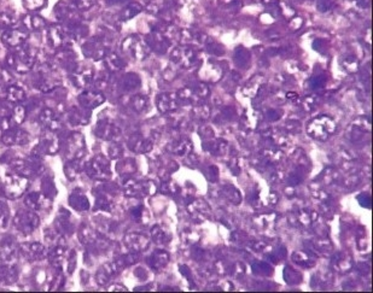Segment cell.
Masks as SVG:
<instances>
[{
	"label": "cell",
	"instance_id": "cell-51",
	"mask_svg": "<svg viewBox=\"0 0 373 293\" xmlns=\"http://www.w3.org/2000/svg\"><path fill=\"white\" fill-rule=\"evenodd\" d=\"M325 82H326V80H325L324 76H317V78H314L313 80H312V86H313V88L323 87V86L325 85Z\"/></svg>",
	"mask_w": 373,
	"mask_h": 293
},
{
	"label": "cell",
	"instance_id": "cell-15",
	"mask_svg": "<svg viewBox=\"0 0 373 293\" xmlns=\"http://www.w3.org/2000/svg\"><path fill=\"white\" fill-rule=\"evenodd\" d=\"M20 256V246L12 237H5L0 241V261L3 263L15 264Z\"/></svg>",
	"mask_w": 373,
	"mask_h": 293
},
{
	"label": "cell",
	"instance_id": "cell-50",
	"mask_svg": "<svg viewBox=\"0 0 373 293\" xmlns=\"http://www.w3.org/2000/svg\"><path fill=\"white\" fill-rule=\"evenodd\" d=\"M63 283H64V276H63L62 273H59L55 278V280H53L52 283H51V291H57V289L62 288Z\"/></svg>",
	"mask_w": 373,
	"mask_h": 293
},
{
	"label": "cell",
	"instance_id": "cell-42",
	"mask_svg": "<svg viewBox=\"0 0 373 293\" xmlns=\"http://www.w3.org/2000/svg\"><path fill=\"white\" fill-rule=\"evenodd\" d=\"M140 85V80L138 78V75L135 74H128L124 76L123 79V87H126V90H134V88H138V86Z\"/></svg>",
	"mask_w": 373,
	"mask_h": 293
},
{
	"label": "cell",
	"instance_id": "cell-39",
	"mask_svg": "<svg viewBox=\"0 0 373 293\" xmlns=\"http://www.w3.org/2000/svg\"><path fill=\"white\" fill-rule=\"evenodd\" d=\"M64 174L68 180H75L80 174L79 161H66L64 164Z\"/></svg>",
	"mask_w": 373,
	"mask_h": 293
},
{
	"label": "cell",
	"instance_id": "cell-12",
	"mask_svg": "<svg viewBox=\"0 0 373 293\" xmlns=\"http://www.w3.org/2000/svg\"><path fill=\"white\" fill-rule=\"evenodd\" d=\"M24 204L28 209L33 210V211L40 212L46 211L52 208V198L46 196L44 192H34L28 193L24 198Z\"/></svg>",
	"mask_w": 373,
	"mask_h": 293
},
{
	"label": "cell",
	"instance_id": "cell-5",
	"mask_svg": "<svg viewBox=\"0 0 373 293\" xmlns=\"http://www.w3.org/2000/svg\"><path fill=\"white\" fill-rule=\"evenodd\" d=\"M34 85L44 93H49L59 87L60 79L57 78L56 70L50 66V64H43L37 70V78L34 80Z\"/></svg>",
	"mask_w": 373,
	"mask_h": 293
},
{
	"label": "cell",
	"instance_id": "cell-45",
	"mask_svg": "<svg viewBox=\"0 0 373 293\" xmlns=\"http://www.w3.org/2000/svg\"><path fill=\"white\" fill-rule=\"evenodd\" d=\"M16 21L11 15L6 14V12H0V28L2 29H10L12 25H15Z\"/></svg>",
	"mask_w": 373,
	"mask_h": 293
},
{
	"label": "cell",
	"instance_id": "cell-25",
	"mask_svg": "<svg viewBox=\"0 0 373 293\" xmlns=\"http://www.w3.org/2000/svg\"><path fill=\"white\" fill-rule=\"evenodd\" d=\"M68 203L70 208H73L76 211H87L90 209V200H88L87 196L82 192L81 190L76 189L69 194Z\"/></svg>",
	"mask_w": 373,
	"mask_h": 293
},
{
	"label": "cell",
	"instance_id": "cell-41",
	"mask_svg": "<svg viewBox=\"0 0 373 293\" xmlns=\"http://www.w3.org/2000/svg\"><path fill=\"white\" fill-rule=\"evenodd\" d=\"M76 261H78V254H76L75 250H70L68 254H66V259H65V268H66V273L69 275H72L74 273V270L76 269Z\"/></svg>",
	"mask_w": 373,
	"mask_h": 293
},
{
	"label": "cell",
	"instance_id": "cell-9",
	"mask_svg": "<svg viewBox=\"0 0 373 293\" xmlns=\"http://www.w3.org/2000/svg\"><path fill=\"white\" fill-rule=\"evenodd\" d=\"M70 40H72V38L69 36L68 31L63 24L51 25L47 29V44L51 49H66V47H69Z\"/></svg>",
	"mask_w": 373,
	"mask_h": 293
},
{
	"label": "cell",
	"instance_id": "cell-53",
	"mask_svg": "<svg viewBox=\"0 0 373 293\" xmlns=\"http://www.w3.org/2000/svg\"><path fill=\"white\" fill-rule=\"evenodd\" d=\"M107 2L108 5L110 6H114V5H120V4H123V3H126L127 0H105Z\"/></svg>",
	"mask_w": 373,
	"mask_h": 293
},
{
	"label": "cell",
	"instance_id": "cell-48",
	"mask_svg": "<svg viewBox=\"0 0 373 293\" xmlns=\"http://www.w3.org/2000/svg\"><path fill=\"white\" fill-rule=\"evenodd\" d=\"M130 104H132L133 109H134L135 111H142L145 107L146 100H145V98L143 97V95H135V97H133V99H132V101H130Z\"/></svg>",
	"mask_w": 373,
	"mask_h": 293
},
{
	"label": "cell",
	"instance_id": "cell-19",
	"mask_svg": "<svg viewBox=\"0 0 373 293\" xmlns=\"http://www.w3.org/2000/svg\"><path fill=\"white\" fill-rule=\"evenodd\" d=\"M78 101L80 106L92 111L104 103L105 97L98 91H85L79 95Z\"/></svg>",
	"mask_w": 373,
	"mask_h": 293
},
{
	"label": "cell",
	"instance_id": "cell-22",
	"mask_svg": "<svg viewBox=\"0 0 373 293\" xmlns=\"http://www.w3.org/2000/svg\"><path fill=\"white\" fill-rule=\"evenodd\" d=\"M56 59L57 62H58V64L62 66L63 69L68 70L69 72L74 71L79 65L78 58H76V53L72 49H69V47L58 50V53L56 55Z\"/></svg>",
	"mask_w": 373,
	"mask_h": 293
},
{
	"label": "cell",
	"instance_id": "cell-33",
	"mask_svg": "<svg viewBox=\"0 0 373 293\" xmlns=\"http://www.w3.org/2000/svg\"><path fill=\"white\" fill-rule=\"evenodd\" d=\"M69 216L70 215L68 212H64V214H60L58 216V218L56 219L57 225L56 229L62 234L72 235L73 232H74V225L69 221Z\"/></svg>",
	"mask_w": 373,
	"mask_h": 293
},
{
	"label": "cell",
	"instance_id": "cell-52",
	"mask_svg": "<svg viewBox=\"0 0 373 293\" xmlns=\"http://www.w3.org/2000/svg\"><path fill=\"white\" fill-rule=\"evenodd\" d=\"M356 4H358L359 8L367 9L371 5V0H356Z\"/></svg>",
	"mask_w": 373,
	"mask_h": 293
},
{
	"label": "cell",
	"instance_id": "cell-38",
	"mask_svg": "<svg viewBox=\"0 0 373 293\" xmlns=\"http://www.w3.org/2000/svg\"><path fill=\"white\" fill-rule=\"evenodd\" d=\"M234 60H235V64L241 68L247 69V66L250 63V55L244 47H238L237 51H235V55H234Z\"/></svg>",
	"mask_w": 373,
	"mask_h": 293
},
{
	"label": "cell",
	"instance_id": "cell-32",
	"mask_svg": "<svg viewBox=\"0 0 373 293\" xmlns=\"http://www.w3.org/2000/svg\"><path fill=\"white\" fill-rule=\"evenodd\" d=\"M6 99L10 103H20L25 99V92L20 86L15 85H9L5 92Z\"/></svg>",
	"mask_w": 373,
	"mask_h": 293
},
{
	"label": "cell",
	"instance_id": "cell-18",
	"mask_svg": "<svg viewBox=\"0 0 373 293\" xmlns=\"http://www.w3.org/2000/svg\"><path fill=\"white\" fill-rule=\"evenodd\" d=\"M122 49L124 52L129 53L134 57L135 59H144V57L148 55V47L144 45L142 39L138 36H129L123 41Z\"/></svg>",
	"mask_w": 373,
	"mask_h": 293
},
{
	"label": "cell",
	"instance_id": "cell-47",
	"mask_svg": "<svg viewBox=\"0 0 373 293\" xmlns=\"http://www.w3.org/2000/svg\"><path fill=\"white\" fill-rule=\"evenodd\" d=\"M336 0H317V9L320 12H326L333 8Z\"/></svg>",
	"mask_w": 373,
	"mask_h": 293
},
{
	"label": "cell",
	"instance_id": "cell-10",
	"mask_svg": "<svg viewBox=\"0 0 373 293\" xmlns=\"http://www.w3.org/2000/svg\"><path fill=\"white\" fill-rule=\"evenodd\" d=\"M334 128H336V126H334L332 120L326 116H321L318 117V119H314L309 123L308 132L314 138L326 139L328 135L332 134Z\"/></svg>",
	"mask_w": 373,
	"mask_h": 293
},
{
	"label": "cell",
	"instance_id": "cell-8",
	"mask_svg": "<svg viewBox=\"0 0 373 293\" xmlns=\"http://www.w3.org/2000/svg\"><path fill=\"white\" fill-rule=\"evenodd\" d=\"M86 155V141L84 135L74 132L69 135L65 145L66 161H80Z\"/></svg>",
	"mask_w": 373,
	"mask_h": 293
},
{
	"label": "cell",
	"instance_id": "cell-17",
	"mask_svg": "<svg viewBox=\"0 0 373 293\" xmlns=\"http://www.w3.org/2000/svg\"><path fill=\"white\" fill-rule=\"evenodd\" d=\"M29 133L23 129L14 128L3 133L0 141L5 146H24L29 142Z\"/></svg>",
	"mask_w": 373,
	"mask_h": 293
},
{
	"label": "cell",
	"instance_id": "cell-14",
	"mask_svg": "<svg viewBox=\"0 0 373 293\" xmlns=\"http://www.w3.org/2000/svg\"><path fill=\"white\" fill-rule=\"evenodd\" d=\"M20 253L29 262H39L47 257V247L38 241L24 243L20 246Z\"/></svg>",
	"mask_w": 373,
	"mask_h": 293
},
{
	"label": "cell",
	"instance_id": "cell-40",
	"mask_svg": "<svg viewBox=\"0 0 373 293\" xmlns=\"http://www.w3.org/2000/svg\"><path fill=\"white\" fill-rule=\"evenodd\" d=\"M9 222H10V211H9L8 205L4 203H0V231H4L8 228Z\"/></svg>",
	"mask_w": 373,
	"mask_h": 293
},
{
	"label": "cell",
	"instance_id": "cell-36",
	"mask_svg": "<svg viewBox=\"0 0 373 293\" xmlns=\"http://www.w3.org/2000/svg\"><path fill=\"white\" fill-rule=\"evenodd\" d=\"M9 116L11 117V120L14 121L16 126L18 127L24 122L25 117H27V110H25L23 105H15L14 107L9 110Z\"/></svg>",
	"mask_w": 373,
	"mask_h": 293
},
{
	"label": "cell",
	"instance_id": "cell-20",
	"mask_svg": "<svg viewBox=\"0 0 373 293\" xmlns=\"http://www.w3.org/2000/svg\"><path fill=\"white\" fill-rule=\"evenodd\" d=\"M95 134L101 139L115 140L120 136L121 130L111 121L108 119H100L97 122V127H95Z\"/></svg>",
	"mask_w": 373,
	"mask_h": 293
},
{
	"label": "cell",
	"instance_id": "cell-3",
	"mask_svg": "<svg viewBox=\"0 0 373 293\" xmlns=\"http://www.w3.org/2000/svg\"><path fill=\"white\" fill-rule=\"evenodd\" d=\"M12 225L18 233L30 235L40 226V217L33 210H18L12 218Z\"/></svg>",
	"mask_w": 373,
	"mask_h": 293
},
{
	"label": "cell",
	"instance_id": "cell-21",
	"mask_svg": "<svg viewBox=\"0 0 373 293\" xmlns=\"http://www.w3.org/2000/svg\"><path fill=\"white\" fill-rule=\"evenodd\" d=\"M72 74V81L78 88H85L88 85L93 82V70L90 66H80L78 65L74 71L70 72Z\"/></svg>",
	"mask_w": 373,
	"mask_h": 293
},
{
	"label": "cell",
	"instance_id": "cell-7",
	"mask_svg": "<svg viewBox=\"0 0 373 293\" xmlns=\"http://www.w3.org/2000/svg\"><path fill=\"white\" fill-rule=\"evenodd\" d=\"M85 171L92 179L105 180L110 177V164L103 155H97L85 164Z\"/></svg>",
	"mask_w": 373,
	"mask_h": 293
},
{
	"label": "cell",
	"instance_id": "cell-4",
	"mask_svg": "<svg viewBox=\"0 0 373 293\" xmlns=\"http://www.w3.org/2000/svg\"><path fill=\"white\" fill-rule=\"evenodd\" d=\"M9 165L15 173L23 175V176H33L43 173L44 167L41 164V158L30 155L29 158H14L9 162Z\"/></svg>",
	"mask_w": 373,
	"mask_h": 293
},
{
	"label": "cell",
	"instance_id": "cell-27",
	"mask_svg": "<svg viewBox=\"0 0 373 293\" xmlns=\"http://www.w3.org/2000/svg\"><path fill=\"white\" fill-rule=\"evenodd\" d=\"M18 280V270L15 264L3 263L0 266V282L3 285L10 286L17 282Z\"/></svg>",
	"mask_w": 373,
	"mask_h": 293
},
{
	"label": "cell",
	"instance_id": "cell-49",
	"mask_svg": "<svg viewBox=\"0 0 373 293\" xmlns=\"http://www.w3.org/2000/svg\"><path fill=\"white\" fill-rule=\"evenodd\" d=\"M14 80V76L10 72V70L4 66H0V84H10Z\"/></svg>",
	"mask_w": 373,
	"mask_h": 293
},
{
	"label": "cell",
	"instance_id": "cell-16",
	"mask_svg": "<svg viewBox=\"0 0 373 293\" xmlns=\"http://www.w3.org/2000/svg\"><path fill=\"white\" fill-rule=\"evenodd\" d=\"M28 38V31L24 29H17V28H10L4 30L2 34V41L9 49H17L24 45L25 40Z\"/></svg>",
	"mask_w": 373,
	"mask_h": 293
},
{
	"label": "cell",
	"instance_id": "cell-28",
	"mask_svg": "<svg viewBox=\"0 0 373 293\" xmlns=\"http://www.w3.org/2000/svg\"><path fill=\"white\" fill-rule=\"evenodd\" d=\"M78 238L79 240L81 241V244L88 245V246H90V245H94L98 243L99 235H98L97 232H95L93 228H91L90 226L82 224L79 228Z\"/></svg>",
	"mask_w": 373,
	"mask_h": 293
},
{
	"label": "cell",
	"instance_id": "cell-34",
	"mask_svg": "<svg viewBox=\"0 0 373 293\" xmlns=\"http://www.w3.org/2000/svg\"><path fill=\"white\" fill-rule=\"evenodd\" d=\"M177 95L175 94H162L158 98V107L163 111H173L177 109Z\"/></svg>",
	"mask_w": 373,
	"mask_h": 293
},
{
	"label": "cell",
	"instance_id": "cell-2",
	"mask_svg": "<svg viewBox=\"0 0 373 293\" xmlns=\"http://www.w3.org/2000/svg\"><path fill=\"white\" fill-rule=\"evenodd\" d=\"M0 189L8 199H18L28 189V177L17 173H8L0 184Z\"/></svg>",
	"mask_w": 373,
	"mask_h": 293
},
{
	"label": "cell",
	"instance_id": "cell-54",
	"mask_svg": "<svg viewBox=\"0 0 373 293\" xmlns=\"http://www.w3.org/2000/svg\"><path fill=\"white\" fill-rule=\"evenodd\" d=\"M109 291H126V288L122 287V286H111Z\"/></svg>",
	"mask_w": 373,
	"mask_h": 293
},
{
	"label": "cell",
	"instance_id": "cell-26",
	"mask_svg": "<svg viewBox=\"0 0 373 293\" xmlns=\"http://www.w3.org/2000/svg\"><path fill=\"white\" fill-rule=\"evenodd\" d=\"M22 24L25 28V30L30 31H40L45 29L47 27V22L44 17H41L39 15L34 14H28L22 18Z\"/></svg>",
	"mask_w": 373,
	"mask_h": 293
},
{
	"label": "cell",
	"instance_id": "cell-23",
	"mask_svg": "<svg viewBox=\"0 0 373 293\" xmlns=\"http://www.w3.org/2000/svg\"><path fill=\"white\" fill-rule=\"evenodd\" d=\"M39 121L47 130H52V132H57L62 126L58 115L56 114V111L51 107H45V109L41 110L39 115Z\"/></svg>",
	"mask_w": 373,
	"mask_h": 293
},
{
	"label": "cell",
	"instance_id": "cell-6",
	"mask_svg": "<svg viewBox=\"0 0 373 293\" xmlns=\"http://www.w3.org/2000/svg\"><path fill=\"white\" fill-rule=\"evenodd\" d=\"M60 148L59 138L56 135V132L47 130V132L41 136L38 145L33 149L31 155L37 157H43V156H55L58 154Z\"/></svg>",
	"mask_w": 373,
	"mask_h": 293
},
{
	"label": "cell",
	"instance_id": "cell-37",
	"mask_svg": "<svg viewBox=\"0 0 373 293\" xmlns=\"http://www.w3.org/2000/svg\"><path fill=\"white\" fill-rule=\"evenodd\" d=\"M105 63H107L108 69L111 71H117L121 70L124 66V62L120 56H117L116 53H110L105 57Z\"/></svg>",
	"mask_w": 373,
	"mask_h": 293
},
{
	"label": "cell",
	"instance_id": "cell-35",
	"mask_svg": "<svg viewBox=\"0 0 373 293\" xmlns=\"http://www.w3.org/2000/svg\"><path fill=\"white\" fill-rule=\"evenodd\" d=\"M142 10H143V8L139 3H135V2L129 3V4L127 6H124V8L122 9V11L120 12V17L122 21H129V20H132L133 17H135L137 15L140 14Z\"/></svg>",
	"mask_w": 373,
	"mask_h": 293
},
{
	"label": "cell",
	"instance_id": "cell-11",
	"mask_svg": "<svg viewBox=\"0 0 373 293\" xmlns=\"http://www.w3.org/2000/svg\"><path fill=\"white\" fill-rule=\"evenodd\" d=\"M55 15L57 20L62 22L65 27L82 21L78 9H75L70 3L66 2H60L55 6Z\"/></svg>",
	"mask_w": 373,
	"mask_h": 293
},
{
	"label": "cell",
	"instance_id": "cell-43",
	"mask_svg": "<svg viewBox=\"0 0 373 293\" xmlns=\"http://www.w3.org/2000/svg\"><path fill=\"white\" fill-rule=\"evenodd\" d=\"M43 192L45 193L46 196H49L50 198H53V197H55L57 194V190H56L55 184H53L52 180L50 181L49 176L44 177V179H43Z\"/></svg>",
	"mask_w": 373,
	"mask_h": 293
},
{
	"label": "cell",
	"instance_id": "cell-30",
	"mask_svg": "<svg viewBox=\"0 0 373 293\" xmlns=\"http://www.w3.org/2000/svg\"><path fill=\"white\" fill-rule=\"evenodd\" d=\"M45 241L47 244V247H56V246H65V238L64 234H62L57 229L47 228L45 231Z\"/></svg>",
	"mask_w": 373,
	"mask_h": 293
},
{
	"label": "cell",
	"instance_id": "cell-46",
	"mask_svg": "<svg viewBox=\"0 0 373 293\" xmlns=\"http://www.w3.org/2000/svg\"><path fill=\"white\" fill-rule=\"evenodd\" d=\"M95 0H69V3L74 6L75 9H78L79 11H85L91 9L94 5Z\"/></svg>",
	"mask_w": 373,
	"mask_h": 293
},
{
	"label": "cell",
	"instance_id": "cell-29",
	"mask_svg": "<svg viewBox=\"0 0 373 293\" xmlns=\"http://www.w3.org/2000/svg\"><path fill=\"white\" fill-rule=\"evenodd\" d=\"M117 269H119V263H105L95 274V281L99 285H105L111 276L117 272Z\"/></svg>",
	"mask_w": 373,
	"mask_h": 293
},
{
	"label": "cell",
	"instance_id": "cell-1",
	"mask_svg": "<svg viewBox=\"0 0 373 293\" xmlns=\"http://www.w3.org/2000/svg\"><path fill=\"white\" fill-rule=\"evenodd\" d=\"M38 52L35 47L30 45H22L21 47L15 49L14 52L9 53L6 57V64L9 69L15 71L25 74L33 68L37 62Z\"/></svg>",
	"mask_w": 373,
	"mask_h": 293
},
{
	"label": "cell",
	"instance_id": "cell-13",
	"mask_svg": "<svg viewBox=\"0 0 373 293\" xmlns=\"http://www.w3.org/2000/svg\"><path fill=\"white\" fill-rule=\"evenodd\" d=\"M82 53L92 60H100L108 56V49L98 38H92L82 44Z\"/></svg>",
	"mask_w": 373,
	"mask_h": 293
},
{
	"label": "cell",
	"instance_id": "cell-31",
	"mask_svg": "<svg viewBox=\"0 0 373 293\" xmlns=\"http://www.w3.org/2000/svg\"><path fill=\"white\" fill-rule=\"evenodd\" d=\"M146 41H148V44L152 47V49L158 51V52H164V51L167 50V47L169 46V43H168L161 34L156 33V31L150 34Z\"/></svg>",
	"mask_w": 373,
	"mask_h": 293
},
{
	"label": "cell",
	"instance_id": "cell-44",
	"mask_svg": "<svg viewBox=\"0 0 373 293\" xmlns=\"http://www.w3.org/2000/svg\"><path fill=\"white\" fill-rule=\"evenodd\" d=\"M47 0H23V5L27 10L38 11L45 8Z\"/></svg>",
	"mask_w": 373,
	"mask_h": 293
},
{
	"label": "cell",
	"instance_id": "cell-24",
	"mask_svg": "<svg viewBox=\"0 0 373 293\" xmlns=\"http://www.w3.org/2000/svg\"><path fill=\"white\" fill-rule=\"evenodd\" d=\"M91 120V110L82 106H72L68 111V121L73 126H85Z\"/></svg>",
	"mask_w": 373,
	"mask_h": 293
}]
</instances>
